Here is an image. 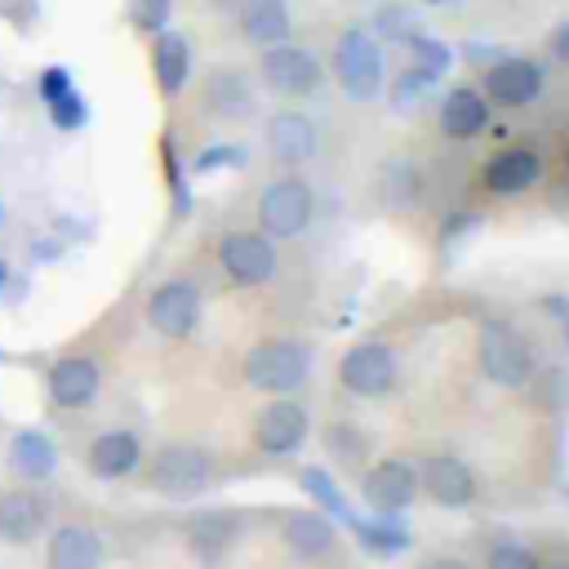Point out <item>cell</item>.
<instances>
[{
  "label": "cell",
  "instance_id": "8d00e7d4",
  "mask_svg": "<svg viewBox=\"0 0 569 569\" xmlns=\"http://www.w3.org/2000/svg\"><path fill=\"white\" fill-rule=\"evenodd\" d=\"M418 569H471L467 560H458V556H427Z\"/></svg>",
  "mask_w": 569,
  "mask_h": 569
},
{
  "label": "cell",
  "instance_id": "ee69618b",
  "mask_svg": "<svg viewBox=\"0 0 569 569\" xmlns=\"http://www.w3.org/2000/svg\"><path fill=\"white\" fill-rule=\"evenodd\" d=\"M422 4H445V0H422Z\"/></svg>",
  "mask_w": 569,
  "mask_h": 569
},
{
  "label": "cell",
  "instance_id": "cb8c5ba5",
  "mask_svg": "<svg viewBox=\"0 0 569 569\" xmlns=\"http://www.w3.org/2000/svg\"><path fill=\"white\" fill-rule=\"evenodd\" d=\"M485 124H489V98H485L480 89L458 84V89L445 93V102H440V133H445V138L467 142V138H476Z\"/></svg>",
  "mask_w": 569,
  "mask_h": 569
},
{
  "label": "cell",
  "instance_id": "5bb4252c",
  "mask_svg": "<svg viewBox=\"0 0 569 569\" xmlns=\"http://www.w3.org/2000/svg\"><path fill=\"white\" fill-rule=\"evenodd\" d=\"M262 142H267V156H271L276 164H307V160H316V151H320V129H316V120H311L307 111L284 107V111H276V116L267 120Z\"/></svg>",
  "mask_w": 569,
  "mask_h": 569
},
{
  "label": "cell",
  "instance_id": "83f0119b",
  "mask_svg": "<svg viewBox=\"0 0 569 569\" xmlns=\"http://www.w3.org/2000/svg\"><path fill=\"white\" fill-rule=\"evenodd\" d=\"M382 200L391 209H409L418 200V169L409 160H391L382 164Z\"/></svg>",
  "mask_w": 569,
  "mask_h": 569
},
{
  "label": "cell",
  "instance_id": "8fae6325",
  "mask_svg": "<svg viewBox=\"0 0 569 569\" xmlns=\"http://www.w3.org/2000/svg\"><path fill=\"white\" fill-rule=\"evenodd\" d=\"M307 436H311V418L293 396H271L253 418V445L271 458L298 453L307 445Z\"/></svg>",
  "mask_w": 569,
  "mask_h": 569
},
{
  "label": "cell",
  "instance_id": "484cf974",
  "mask_svg": "<svg viewBox=\"0 0 569 569\" xmlns=\"http://www.w3.org/2000/svg\"><path fill=\"white\" fill-rule=\"evenodd\" d=\"M351 520V529H356V542L365 547V551H373V556H400L405 547H409V529L396 520V516H347Z\"/></svg>",
  "mask_w": 569,
  "mask_h": 569
},
{
  "label": "cell",
  "instance_id": "9a60e30c",
  "mask_svg": "<svg viewBox=\"0 0 569 569\" xmlns=\"http://www.w3.org/2000/svg\"><path fill=\"white\" fill-rule=\"evenodd\" d=\"M547 84V71L533 62V58H498L489 71H485V98L498 102V107H525L542 93Z\"/></svg>",
  "mask_w": 569,
  "mask_h": 569
},
{
  "label": "cell",
  "instance_id": "ab89813d",
  "mask_svg": "<svg viewBox=\"0 0 569 569\" xmlns=\"http://www.w3.org/2000/svg\"><path fill=\"white\" fill-rule=\"evenodd\" d=\"M209 4H213V9H240L244 0H209Z\"/></svg>",
  "mask_w": 569,
  "mask_h": 569
},
{
  "label": "cell",
  "instance_id": "f6af8a7d",
  "mask_svg": "<svg viewBox=\"0 0 569 569\" xmlns=\"http://www.w3.org/2000/svg\"><path fill=\"white\" fill-rule=\"evenodd\" d=\"M565 164H569V156H565Z\"/></svg>",
  "mask_w": 569,
  "mask_h": 569
},
{
  "label": "cell",
  "instance_id": "836d02e7",
  "mask_svg": "<svg viewBox=\"0 0 569 569\" xmlns=\"http://www.w3.org/2000/svg\"><path fill=\"white\" fill-rule=\"evenodd\" d=\"M431 80H436V76H427L422 67H405V71L391 80V102H396V107H409L418 93H427Z\"/></svg>",
  "mask_w": 569,
  "mask_h": 569
},
{
  "label": "cell",
  "instance_id": "ffe728a7",
  "mask_svg": "<svg viewBox=\"0 0 569 569\" xmlns=\"http://www.w3.org/2000/svg\"><path fill=\"white\" fill-rule=\"evenodd\" d=\"M102 556H107L102 533L80 520L58 525L44 542V569H102Z\"/></svg>",
  "mask_w": 569,
  "mask_h": 569
},
{
  "label": "cell",
  "instance_id": "44dd1931",
  "mask_svg": "<svg viewBox=\"0 0 569 569\" xmlns=\"http://www.w3.org/2000/svg\"><path fill=\"white\" fill-rule=\"evenodd\" d=\"M542 178V156L533 147H502L485 160V187L493 196H520Z\"/></svg>",
  "mask_w": 569,
  "mask_h": 569
},
{
  "label": "cell",
  "instance_id": "74e56055",
  "mask_svg": "<svg viewBox=\"0 0 569 569\" xmlns=\"http://www.w3.org/2000/svg\"><path fill=\"white\" fill-rule=\"evenodd\" d=\"M551 49H556V58H560V62H569V22H565V27H556Z\"/></svg>",
  "mask_w": 569,
  "mask_h": 569
},
{
  "label": "cell",
  "instance_id": "4fadbf2b",
  "mask_svg": "<svg viewBox=\"0 0 569 569\" xmlns=\"http://www.w3.org/2000/svg\"><path fill=\"white\" fill-rule=\"evenodd\" d=\"M44 391L58 409H89L102 391V369L93 356L84 351H71V356H58L44 373Z\"/></svg>",
  "mask_w": 569,
  "mask_h": 569
},
{
  "label": "cell",
  "instance_id": "d6a6232c",
  "mask_svg": "<svg viewBox=\"0 0 569 569\" xmlns=\"http://www.w3.org/2000/svg\"><path fill=\"white\" fill-rule=\"evenodd\" d=\"M169 13H173V0H133V9H129L133 27L138 31H151V36L169 27Z\"/></svg>",
  "mask_w": 569,
  "mask_h": 569
},
{
  "label": "cell",
  "instance_id": "e0dca14e",
  "mask_svg": "<svg viewBox=\"0 0 569 569\" xmlns=\"http://www.w3.org/2000/svg\"><path fill=\"white\" fill-rule=\"evenodd\" d=\"M84 467L98 480H124V476H133L142 467V440H138V431H129V427L98 431L89 440V449H84Z\"/></svg>",
  "mask_w": 569,
  "mask_h": 569
},
{
  "label": "cell",
  "instance_id": "2e32d148",
  "mask_svg": "<svg viewBox=\"0 0 569 569\" xmlns=\"http://www.w3.org/2000/svg\"><path fill=\"white\" fill-rule=\"evenodd\" d=\"M200 102L213 120H249L258 111V93L253 80L240 67H213L200 84Z\"/></svg>",
  "mask_w": 569,
  "mask_h": 569
},
{
  "label": "cell",
  "instance_id": "1f68e13d",
  "mask_svg": "<svg viewBox=\"0 0 569 569\" xmlns=\"http://www.w3.org/2000/svg\"><path fill=\"white\" fill-rule=\"evenodd\" d=\"M485 569H538V556L520 542H493L485 556Z\"/></svg>",
  "mask_w": 569,
  "mask_h": 569
},
{
  "label": "cell",
  "instance_id": "277c9868",
  "mask_svg": "<svg viewBox=\"0 0 569 569\" xmlns=\"http://www.w3.org/2000/svg\"><path fill=\"white\" fill-rule=\"evenodd\" d=\"M476 360L480 373L498 387H525L533 378V347L520 329L502 325V320H485L480 338H476Z\"/></svg>",
  "mask_w": 569,
  "mask_h": 569
},
{
  "label": "cell",
  "instance_id": "5b68a950",
  "mask_svg": "<svg viewBox=\"0 0 569 569\" xmlns=\"http://www.w3.org/2000/svg\"><path fill=\"white\" fill-rule=\"evenodd\" d=\"M316 218V191L302 178H276L258 196V231L271 240H293L311 227Z\"/></svg>",
  "mask_w": 569,
  "mask_h": 569
},
{
  "label": "cell",
  "instance_id": "e575fe53",
  "mask_svg": "<svg viewBox=\"0 0 569 569\" xmlns=\"http://www.w3.org/2000/svg\"><path fill=\"white\" fill-rule=\"evenodd\" d=\"M71 84H76V80H71V67H62V62H58V67H44V71H40V80H36L40 102H53V98H58V93H67Z\"/></svg>",
  "mask_w": 569,
  "mask_h": 569
},
{
  "label": "cell",
  "instance_id": "60d3db41",
  "mask_svg": "<svg viewBox=\"0 0 569 569\" xmlns=\"http://www.w3.org/2000/svg\"><path fill=\"white\" fill-rule=\"evenodd\" d=\"M4 284H9V267H4V258H0V298H4Z\"/></svg>",
  "mask_w": 569,
  "mask_h": 569
},
{
  "label": "cell",
  "instance_id": "f546056e",
  "mask_svg": "<svg viewBox=\"0 0 569 569\" xmlns=\"http://www.w3.org/2000/svg\"><path fill=\"white\" fill-rule=\"evenodd\" d=\"M44 111H49L53 129H62V133H76V129L89 124V98H84L76 84H71L67 93H58L53 102H44Z\"/></svg>",
  "mask_w": 569,
  "mask_h": 569
},
{
  "label": "cell",
  "instance_id": "d4e9b609",
  "mask_svg": "<svg viewBox=\"0 0 569 569\" xmlns=\"http://www.w3.org/2000/svg\"><path fill=\"white\" fill-rule=\"evenodd\" d=\"M236 13H240V36L258 49L280 44V40L293 36V18H289L284 0H244Z\"/></svg>",
  "mask_w": 569,
  "mask_h": 569
},
{
  "label": "cell",
  "instance_id": "f35d334b",
  "mask_svg": "<svg viewBox=\"0 0 569 569\" xmlns=\"http://www.w3.org/2000/svg\"><path fill=\"white\" fill-rule=\"evenodd\" d=\"M538 569H569V560H565V556H556V560H538Z\"/></svg>",
  "mask_w": 569,
  "mask_h": 569
},
{
  "label": "cell",
  "instance_id": "4316f807",
  "mask_svg": "<svg viewBox=\"0 0 569 569\" xmlns=\"http://www.w3.org/2000/svg\"><path fill=\"white\" fill-rule=\"evenodd\" d=\"M298 485H302V493H307L325 516H333V520H347V516H351V507L342 502V489L333 485V476H329L325 467H302Z\"/></svg>",
  "mask_w": 569,
  "mask_h": 569
},
{
  "label": "cell",
  "instance_id": "52a82bcc",
  "mask_svg": "<svg viewBox=\"0 0 569 569\" xmlns=\"http://www.w3.org/2000/svg\"><path fill=\"white\" fill-rule=\"evenodd\" d=\"M218 267L231 284L240 289H258L276 276L280 267V253H276V240L262 236V231H227L218 240Z\"/></svg>",
  "mask_w": 569,
  "mask_h": 569
},
{
  "label": "cell",
  "instance_id": "f1b7e54d",
  "mask_svg": "<svg viewBox=\"0 0 569 569\" xmlns=\"http://www.w3.org/2000/svg\"><path fill=\"white\" fill-rule=\"evenodd\" d=\"M325 449H329V458H333V462L360 467V462H365L369 440H365V436H360L351 422H329V427H325Z\"/></svg>",
  "mask_w": 569,
  "mask_h": 569
},
{
  "label": "cell",
  "instance_id": "4dcf8cb0",
  "mask_svg": "<svg viewBox=\"0 0 569 569\" xmlns=\"http://www.w3.org/2000/svg\"><path fill=\"white\" fill-rule=\"evenodd\" d=\"M409 49H413V67H422L427 76H445L449 71V49L431 36H405Z\"/></svg>",
  "mask_w": 569,
  "mask_h": 569
},
{
  "label": "cell",
  "instance_id": "d590c367",
  "mask_svg": "<svg viewBox=\"0 0 569 569\" xmlns=\"http://www.w3.org/2000/svg\"><path fill=\"white\" fill-rule=\"evenodd\" d=\"M236 160H240V151H236V147H209V151H200V156H196V164H191V169H196V173H209V169H222V164H236Z\"/></svg>",
  "mask_w": 569,
  "mask_h": 569
},
{
  "label": "cell",
  "instance_id": "7c38bea8",
  "mask_svg": "<svg viewBox=\"0 0 569 569\" xmlns=\"http://www.w3.org/2000/svg\"><path fill=\"white\" fill-rule=\"evenodd\" d=\"M476 471L458 458V453H431L418 467V493H427V502L445 507V511H462L476 502Z\"/></svg>",
  "mask_w": 569,
  "mask_h": 569
},
{
  "label": "cell",
  "instance_id": "603a6c76",
  "mask_svg": "<svg viewBox=\"0 0 569 569\" xmlns=\"http://www.w3.org/2000/svg\"><path fill=\"white\" fill-rule=\"evenodd\" d=\"M151 71H156V89L164 98H178L191 80V44L182 31H156L151 40Z\"/></svg>",
  "mask_w": 569,
  "mask_h": 569
},
{
  "label": "cell",
  "instance_id": "6da1fadb",
  "mask_svg": "<svg viewBox=\"0 0 569 569\" xmlns=\"http://www.w3.org/2000/svg\"><path fill=\"white\" fill-rule=\"evenodd\" d=\"M218 480V462L204 445H191V440H169L156 449V458L147 462V485L169 498V502H187V498H200L209 493Z\"/></svg>",
  "mask_w": 569,
  "mask_h": 569
},
{
  "label": "cell",
  "instance_id": "3957f363",
  "mask_svg": "<svg viewBox=\"0 0 569 569\" xmlns=\"http://www.w3.org/2000/svg\"><path fill=\"white\" fill-rule=\"evenodd\" d=\"M307 369H311V351L307 342H293V338H262L244 351V382L267 396L298 391L307 382Z\"/></svg>",
  "mask_w": 569,
  "mask_h": 569
},
{
  "label": "cell",
  "instance_id": "ba28073f",
  "mask_svg": "<svg viewBox=\"0 0 569 569\" xmlns=\"http://www.w3.org/2000/svg\"><path fill=\"white\" fill-rule=\"evenodd\" d=\"M200 316H204V298L187 276L160 280L147 298V325L160 338H191L200 329Z\"/></svg>",
  "mask_w": 569,
  "mask_h": 569
},
{
  "label": "cell",
  "instance_id": "7bdbcfd3",
  "mask_svg": "<svg viewBox=\"0 0 569 569\" xmlns=\"http://www.w3.org/2000/svg\"><path fill=\"white\" fill-rule=\"evenodd\" d=\"M0 222H4V200H0Z\"/></svg>",
  "mask_w": 569,
  "mask_h": 569
},
{
  "label": "cell",
  "instance_id": "7402d4cb",
  "mask_svg": "<svg viewBox=\"0 0 569 569\" xmlns=\"http://www.w3.org/2000/svg\"><path fill=\"white\" fill-rule=\"evenodd\" d=\"M4 462H9V471H13L18 480L40 485V480H49V476L58 471V445H53L49 431H40V427H22V431L9 440Z\"/></svg>",
  "mask_w": 569,
  "mask_h": 569
},
{
  "label": "cell",
  "instance_id": "8992f818",
  "mask_svg": "<svg viewBox=\"0 0 569 569\" xmlns=\"http://www.w3.org/2000/svg\"><path fill=\"white\" fill-rule=\"evenodd\" d=\"M258 76L262 84L276 93V98H307L325 84V67L311 49L293 44V40H280V44H267L262 58H258Z\"/></svg>",
  "mask_w": 569,
  "mask_h": 569
},
{
  "label": "cell",
  "instance_id": "b9f144b4",
  "mask_svg": "<svg viewBox=\"0 0 569 569\" xmlns=\"http://www.w3.org/2000/svg\"><path fill=\"white\" fill-rule=\"evenodd\" d=\"M565 342H569V316H565Z\"/></svg>",
  "mask_w": 569,
  "mask_h": 569
},
{
  "label": "cell",
  "instance_id": "30bf717a",
  "mask_svg": "<svg viewBox=\"0 0 569 569\" xmlns=\"http://www.w3.org/2000/svg\"><path fill=\"white\" fill-rule=\"evenodd\" d=\"M360 498L378 516H405L418 502V467L409 458H378L360 476Z\"/></svg>",
  "mask_w": 569,
  "mask_h": 569
},
{
  "label": "cell",
  "instance_id": "9c48e42d",
  "mask_svg": "<svg viewBox=\"0 0 569 569\" xmlns=\"http://www.w3.org/2000/svg\"><path fill=\"white\" fill-rule=\"evenodd\" d=\"M396 373H400V360H396V347H387V342H356V347H347L342 360H338V382H342V391H351V396H360V400L387 396L391 382H396Z\"/></svg>",
  "mask_w": 569,
  "mask_h": 569
},
{
  "label": "cell",
  "instance_id": "7a4b0ae2",
  "mask_svg": "<svg viewBox=\"0 0 569 569\" xmlns=\"http://www.w3.org/2000/svg\"><path fill=\"white\" fill-rule=\"evenodd\" d=\"M329 71H333V80L342 84V93L351 102H373L382 93V80H387L382 49H378V40L365 27H347L338 36L333 58H329Z\"/></svg>",
  "mask_w": 569,
  "mask_h": 569
},
{
  "label": "cell",
  "instance_id": "ac0fdd59",
  "mask_svg": "<svg viewBox=\"0 0 569 569\" xmlns=\"http://www.w3.org/2000/svg\"><path fill=\"white\" fill-rule=\"evenodd\" d=\"M49 533V502L36 489H0V542L31 547Z\"/></svg>",
  "mask_w": 569,
  "mask_h": 569
},
{
  "label": "cell",
  "instance_id": "d6986e66",
  "mask_svg": "<svg viewBox=\"0 0 569 569\" xmlns=\"http://www.w3.org/2000/svg\"><path fill=\"white\" fill-rule=\"evenodd\" d=\"M280 542L298 556V560H325L338 547V529L333 516H325L320 507H298L280 516Z\"/></svg>",
  "mask_w": 569,
  "mask_h": 569
}]
</instances>
